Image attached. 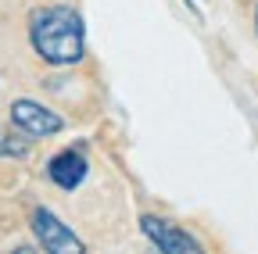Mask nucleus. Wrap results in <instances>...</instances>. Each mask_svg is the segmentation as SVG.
<instances>
[{"mask_svg":"<svg viewBox=\"0 0 258 254\" xmlns=\"http://www.w3.org/2000/svg\"><path fill=\"white\" fill-rule=\"evenodd\" d=\"M29 40L47 65L69 68L79 65L86 54V25L83 15L69 4H50V8H36L29 18Z\"/></svg>","mask_w":258,"mask_h":254,"instance_id":"nucleus-1","label":"nucleus"},{"mask_svg":"<svg viewBox=\"0 0 258 254\" xmlns=\"http://www.w3.org/2000/svg\"><path fill=\"white\" fill-rule=\"evenodd\" d=\"M29 226H32V233H36L40 247L50 250V254H64V250L79 254V250H86V243H83L69 226H64V222H61L54 211H47V208H32Z\"/></svg>","mask_w":258,"mask_h":254,"instance_id":"nucleus-2","label":"nucleus"},{"mask_svg":"<svg viewBox=\"0 0 258 254\" xmlns=\"http://www.w3.org/2000/svg\"><path fill=\"white\" fill-rule=\"evenodd\" d=\"M140 233H144L161 254H201V250H205V243H201L198 236H190L186 229L172 226V222L158 218V215H144V218H140Z\"/></svg>","mask_w":258,"mask_h":254,"instance_id":"nucleus-3","label":"nucleus"},{"mask_svg":"<svg viewBox=\"0 0 258 254\" xmlns=\"http://www.w3.org/2000/svg\"><path fill=\"white\" fill-rule=\"evenodd\" d=\"M11 122H15V129H22V133L32 136V140L54 136V133L64 129V118H61L57 111H50V108L40 104V101H29V97H22V101L11 104Z\"/></svg>","mask_w":258,"mask_h":254,"instance_id":"nucleus-4","label":"nucleus"},{"mask_svg":"<svg viewBox=\"0 0 258 254\" xmlns=\"http://www.w3.org/2000/svg\"><path fill=\"white\" fill-rule=\"evenodd\" d=\"M86 172H90V165H86V157L79 150H61V154L50 157V165H47L50 183L61 186V190H76L86 179Z\"/></svg>","mask_w":258,"mask_h":254,"instance_id":"nucleus-5","label":"nucleus"},{"mask_svg":"<svg viewBox=\"0 0 258 254\" xmlns=\"http://www.w3.org/2000/svg\"><path fill=\"white\" fill-rule=\"evenodd\" d=\"M0 154H4V157H25L29 147L25 143H0Z\"/></svg>","mask_w":258,"mask_h":254,"instance_id":"nucleus-6","label":"nucleus"},{"mask_svg":"<svg viewBox=\"0 0 258 254\" xmlns=\"http://www.w3.org/2000/svg\"><path fill=\"white\" fill-rule=\"evenodd\" d=\"M254 25H258V15H254Z\"/></svg>","mask_w":258,"mask_h":254,"instance_id":"nucleus-7","label":"nucleus"}]
</instances>
